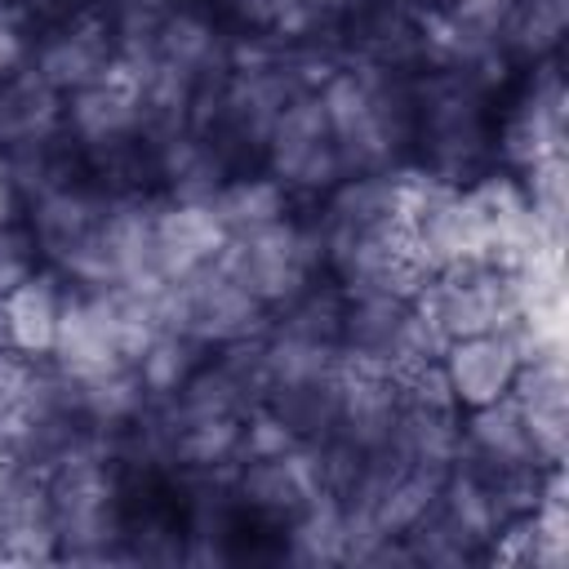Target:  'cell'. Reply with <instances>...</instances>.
<instances>
[{
	"label": "cell",
	"instance_id": "10",
	"mask_svg": "<svg viewBox=\"0 0 569 569\" xmlns=\"http://www.w3.org/2000/svg\"><path fill=\"white\" fill-rule=\"evenodd\" d=\"M511 400L525 413V427L533 436V449L542 462H565L569 440V378H565V351H538L520 360Z\"/></svg>",
	"mask_w": 569,
	"mask_h": 569
},
{
	"label": "cell",
	"instance_id": "4",
	"mask_svg": "<svg viewBox=\"0 0 569 569\" xmlns=\"http://www.w3.org/2000/svg\"><path fill=\"white\" fill-rule=\"evenodd\" d=\"M156 320L160 329H173V333H191L200 347H227V342H240V338H258L271 320V311L249 293L240 289L222 267L218 258L182 280H160L156 284Z\"/></svg>",
	"mask_w": 569,
	"mask_h": 569
},
{
	"label": "cell",
	"instance_id": "1",
	"mask_svg": "<svg viewBox=\"0 0 569 569\" xmlns=\"http://www.w3.org/2000/svg\"><path fill=\"white\" fill-rule=\"evenodd\" d=\"M342 178L351 173H387L413 164V76L369 62H342L316 89Z\"/></svg>",
	"mask_w": 569,
	"mask_h": 569
},
{
	"label": "cell",
	"instance_id": "13",
	"mask_svg": "<svg viewBox=\"0 0 569 569\" xmlns=\"http://www.w3.org/2000/svg\"><path fill=\"white\" fill-rule=\"evenodd\" d=\"M462 453L480 458V462H498V467H551L538 458L533 436L525 427L520 405L507 396L462 409Z\"/></svg>",
	"mask_w": 569,
	"mask_h": 569
},
{
	"label": "cell",
	"instance_id": "14",
	"mask_svg": "<svg viewBox=\"0 0 569 569\" xmlns=\"http://www.w3.org/2000/svg\"><path fill=\"white\" fill-rule=\"evenodd\" d=\"M156 156V187L164 200H191V204H209L218 196V187L231 178V164L191 129L169 138L164 147L151 151Z\"/></svg>",
	"mask_w": 569,
	"mask_h": 569
},
{
	"label": "cell",
	"instance_id": "9",
	"mask_svg": "<svg viewBox=\"0 0 569 569\" xmlns=\"http://www.w3.org/2000/svg\"><path fill=\"white\" fill-rule=\"evenodd\" d=\"M520 369V347L511 333H471V338H449L440 351V373L458 409L489 405L511 391Z\"/></svg>",
	"mask_w": 569,
	"mask_h": 569
},
{
	"label": "cell",
	"instance_id": "22",
	"mask_svg": "<svg viewBox=\"0 0 569 569\" xmlns=\"http://www.w3.org/2000/svg\"><path fill=\"white\" fill-rule=\"evenodd\" d=\"M36 267H40V253L27 222H0V293L27 280Z\"/></svg>",
	"mask_w": 569,
	"mask_h": 569
},
{
	"label": "cell",
	"instance_id": "6",
	"mask_svg": "<svg viewBox=\"0 0 569 569\" xmlns=\"http://www.w3.org/2000/svg\"><path fill=\"white\" fill-rule=\"evenodd\" d=\"M262 169L293 196L320 200L329 187L342 182V160L316 93H298L262 142Z\"/></svg>",
	"mask_w": 569,
	"mask_h": 569
},
{
	"label": "cell",
	"instance_id": "12",
	"mask_svg": "<svg viewBox=\"0 0 569 569\" xmlns=\"http://www.w3.org/2000/svg\"><path fill=\"white\" fill-rule=\"evenodd\" d=\"M227 244V227L218 222L213 204L164 200L156 209V271L160 280H182L209 267Z\"/></svg>",
	"mask_w": 569,
	"mask_h": 569
},
{
	"label": "cell",
	"instance_id": "17",
	"mask_svg": "<svg viewBox=\"0 0 569 569\" xmlns=\"http://www.w3.org/2000/svg\"><path fill=\"white\" fill-rule=\"evenodd\" d=\"M62 124V93H53L31 67L0 80V151Z\"/></svg>",
	"mask_w": 569,
	"mask_h": 569
},
{
	"label": "cell",
	"instance_id": "19",
	"mask_svg": "<svg viewBox=\"0 0 569 569\" xmlns=\"http://www.w3.org/2000/svg\"><path fill=\"white\" fill-rule=\"evenodd\" d=\"M173 9H178V0H102L111 44H116V62L120 67H142L156 53V40H160Z\"/></svg>",
	"mask_w": 569,
	"mask_h": 569
},
{
	"label": "cell",
	"instance_id": "23",
	"mask_svg": "<svg viewBox=\"0 0 569 569\" xmlns=\"http://www.w3.org/2000/svg\"><path fill=\"white\" fill-rule=\"evenodd\" d=\"M507 9H511V0H453L445 13H453L458 22H467V27L485 31V36H498Z\"/></svg>",
	"mask_w": 569,
	"mask_h": 569
},
{
	"label": "cell",
	"instance_id": "5",
	"mask_svg": "<svg viewBox=\"0 0 569 569\" xmlns=\"http://www.w3.org/2000/svg\"><path fill=\"white\" fill-rule=\"evenodd\" d=\"M418 307L445 342L471 333H507L520 320L516 276L485 258H467L431 271V280L418 293Z\"/></svg>",
	"mask_w": 569,
	"mask_h": 569
},
{
	"label": "cell",
	"instance_id": "7",
	"mask_svg": "<svg viewBox=\"0 0 569 569\" xmlns=\"http://www.w3.org/2000/svg\"><path fill=\"white\" fill-rule=\"evenodd\" d=\"M493 151L498 164L511 173H525L529 164L565 151V84L556 58L525 67L520 89L511 93L507 107H498Z\"/></svg>",
	"mask_w": 569,
	"mask_h": 569
},
{
	"label": "cell",
	"instance_id": "24",
	"mask_svg": "<svg viewBox=\"0 0 569 569\" xmlns=\"http://www.w3.org/2000/svg\"><path fill=\"white\" fill-rule=\"evenodd\" d=\"M413 4H418V9H449L453 0H413Z\"/></svg>",
	"mask_w": 569,
	"mask_h": 569
},
{
	"label": "cell",
	"instance_id": "18",
	"mask_svg": "<svg viewBox=\"0 0 569 569\" xmlns=\"http://www.w3.org/2000/svg\"><path fill=\"white\" fill-rule=\"evenodd\" d=\"M204 356H209V347H200L191 333L160 329L147 342V351L133 360V373H138L147 400H169V396H178L187 387V378L204 365Z\"/></svg>",
	"mask_w": 569,
	"mask_h": 569
},
{
	"label": "cell",
	"instance_id": "11",
	"mask_svg": "<svg viewBox=\"0 0 569 569\" xmlns=\"http://www.w3.org/2000/svg\"><path fill=\"white\" fill-rule=\"evenodd\" d=\"M62 293H67V280L49 267H36L27 280L4 289L0 293V351H18L31 360L49 356L58 316H62Z\"/></svg>",
	"mask_w": 569,
	"mask_h": 569
},
{
	"label": "cell",
	"instance_id": "3",
	"mask_svg": "<svg viewBox=\"0 0 569 569\" xmlns=\"http://www.w3.org/2000/svg\"><path fill=\"white\" fill-rule=\"evenodd\" d=\"M218 267L249 289L267 311H280L284 302H293L311 280L325 276V244L311 218L284 213L267 227L227 236Z\"/></svg>",
	"mask_w": 569,
	"mask_h": 569
},
{
	"label": "cell",
	"instance_id": "21",
	"mask_svg": "<svg viewBox=\"0 0 569 569\" xmlns=\"http://www.w3.org/2000/svg\"><path fill=\"white\" fill-rule=\"evenodd\" d=\"M31 22H36V18H31L18 0H0V80L27 67L31 44H36Z\"/></svg>",
	"mask_w": 569,
	"mask_h": 569
},
{
	"label": "cell",
	"instance_id": "16",
	"mask_svg": "<svg viewBox=\"0 0 569 569\" xmlns=\"http://www.w3.org/2000/svg\"><path fill=\"white\" fill-rule=\"evenodd\" d=\"M218 222L227 227V236H240V231H253V227H267L284 213H293V196L262 169H244V173H231L218 196L209 200Z\"/></svg>",
	"mask_w": 569,
	"mask_h": 569
},
{
	"label": "cell",
	"instance_id": "2",
	"mask_svg": "<svg viewBox=\"0 0 569 569\" xmlns=\"http://www.w3.org/2000/svg\"><path fill=\"white\" fill-rule=\"evenodd\" d=\"M413 164L449 187L498 169V89L467 71H413Z\"/></svg>",
	"mask_w": 569,
	"mask_h": 569
},
{
	"label": "cell",
	"instance_id": "8",
	"mask_svg": "<svg viewBox=\"0 0 569 569\" xmlns=\"http://www.w3.org/2000/svg\"><path fill=\"white\" fill-rule=\"evenodd\" d=\"M27 67L62 98L111 76L116 71V44H111V27H107L102 4L76 9L58 22H44V31L31 44Z\"/></svg>",
	"mask_w": 569,
	"mask_h": 569
},
{
	"label": "cell",
	"instance_id": "20",
	"mask_svg": "<svg viewBox=\"0 0 569 569\" xmlns=\"http://www.w3.org/2000/svg\"><path fill=\"white\" fill-rule=\"evenodd\" d=\"M31 369H36V360H31V356L0 351V431H4V436H9V431L22 422V413H27Z\"/></svg>",
	"mask_w": 569,
	"mask_h": 569
},
{
	"label": "cell",
	"instance_id": "15",
	"mask_svg": "<svg viewBox=\"0 0 569 569\" xmlns=\"http://www.w3.org/2000/svg\"><path fill=\"white\" fill-rule=\"evenodd\" d=\"M565 18H569V0H511L498 31L507 62L533 67L542 58H556L565 40Z\"/></svg>",
	"mask_w": 569,
	"mask_h": 569
}]
</instances>
